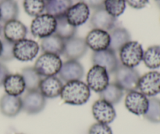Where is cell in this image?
I'll list each match as a JSON object with an SVG mask.
<instances>
[{
  "label": "cell",
  "mask_w": 160,
  "mask_h": 134,
  "mask_svg": "<svg viewBox=\"0 0 160 134\" xmlns=\"http://www.w3.org/2000/svg\"><path fill=\"white\" fill-rule=\"evenodd\" d=\"M61 98L67 105H82L87 103L91 96V89L81 80L68 82L63 85Z\"/></svg>",
  "instance_id": "cell-1"
},
{
  "label": "cell",
  "mask_w": 160,
  "mask_h": 134,
  "mask_svg": "<svg viewBox=\"0 0 160 134\" xmlns=\"http://www.w3.org/2000/svg\"><path fill=\"white\" fill-rule=\"evenodd\" d=\"M62 61L59 55L44 53L34 64V68L42 77L56 76L62 67Z\"/></svg>",
  "instance_id": "cell-2"
},
{
  "label": "cell",
  "mask_w": 160,
  "mask_h": 134,
  "mask_svg": "<svg viewBox=\"0 0 160 134\" xmlns=\"http://www.w3.org/2000/svg\"><path fill=\"white\" fill-rule=\"evenodd\" d=\"M119 55L122 65L134 68L143 60V47L138 42L131 40L120 49Z\"/></svg>",
  "instance_id": "cell-3"
},
{
  "label": "cell",
  "mask_w": 160,
  "mask_h": 134,
  "mask_svg": "<svg viewBox=\"0 0 160 134\" xmlns=\"http://www.w3.org/2000/svg\"><path fill=\"white\" fill-rule=\"evenodd\" d=\"M113 74L115 76V83L123 91L131 92L137 90L141 77L137 70L125 67L120 64Z\"/></svg>",
  "instance_id": "cell-4"
},
{
  "label": "cell",
  "mask_w": 160,
  "mask_h": 134,
  "mask_svg": "<svg viewBox=\"0 0 160 134\" xmlns=\"http://www.w3.org/2000/svg\"><path fill=\"white\" fill-rule=\"evenodd\" d=\"M56 18L48 13H42L34 17L31 24V32L34 37L44 39L54 34L56 28Z\"/></svg>",
  "instance_id": "cell-5"
},
{
  "label": "cell",
  "mask_w": 160,
  "mask_h": 134,
  "mask_svg": "<svg viewBox=\"0 0 160 134\" xmlns=\"http://www.w3.org/2000/svg\"><path fill=\"white\" fill-rule=\"evenodd\" d=\"M86 81L90 89L100 94L109 84V74L104 67L93 65L88 72Z\"/></svg>",
  "instance_id": "cell-6"
},
{
  "label": "cell",
  "mask_w": 160,
  "mask_h": 134,
  "mask_svg": "<svg viewBox=\"0 0 160 134\" xmlns=\"http://www.w3.org/2000/svg\"><path fill=\"white\" fill-rule=\"evenodd\" d=\"M138 89L147 97H154L160 94V72L152 71L140 77Z\"/></svg>",
  "instance_id": "cell-7"
},
{
  "label": "cell",
  "mask_w": 160,
  "mask_h": 134,
  "mask_svg": "<svg viewBox=\"0 0 160 134\" xmlns=\"http://www.w3.org/2000/svg\"><path fill=\"white\" fill-rule=\"evenodd\" d=\"M39 48V45L35 41L23 39L14 43V58L20 61H31L37 56Z\"/></svg>",
  "instance_id": "cell-8"
},
{
  "label": "cell",
  "mask_w": 160,
  "mask_h": 134,
  "mask_svg": "<svg viewBox=\"0 0 160 134\" xmlns=\"http://www.w3.org/2000/svg\"><path fill=\"white\" fill-rule=\"evenodd\" d=\"M125 107L132 114L145 115L149 105V99L138 90L128 92L125 97Z\"/></svg>",
  "instance_id": "cell-9"
},
{
  "label": "cell",
  "mask_w": 160,
  "mask_h": 134,
  "mask_svg": "<svg viewBox=\"0 0 160 134\" xmlns=\"http://www.w3.org/2000/svg\"><path fill=\"white\" fill-rule=\"evenodd\" d=\"M92 59L94 65H98L104 67L109 75L113 74L120 64L116 53L110 49L94 52Z\"/></svg>",
  "instance_id": "cell-10"
},
{
  "label": "cell",
  "mask_w": 160,
  "mask_h": 134,
  "mask_svg": "<svg viewBox=\"0 0 160 134\" xmlns=\"http://www.w3.org/2000/svg\"><path fill=\"white\" fill-rule=\"evenodd\" d=\"M22 99V110L28 115H36L45 108L46 100L39 90L28 91Z\"/></svg>",
  "instance_id": "cell-11"
},
{
  "label": "cell",
  "mask_w": 160,
  "mask_h": 134,
  "mask_svg": "<svg viewBox=\"0 0 160 134\" xmlns=\"http://www.w3.org/2000/svg\"><path fill=\"white\" fill-rule=\"evenodd\" d=\"M85 39L82 38L73 37L65 40L62 54L67 60L78 61L84 56L88 51Z\"/></svg>",
  "instance_id": "cell-12"
},
{
  "label": "cell",
  "mask_w": 160,
  "mask_h": 134,
  "mask_svg": "<svg viewBox=\"0 0 160 134\" xmlns=\"http://www.w3.org/2000/svg\"><path fill=\"white\" fill-rule=\"evenodd\" d=\"M92 115L97 122L109 125L116 119L117 113L113 105L104 100H96L92 105Z\"/></svg>",
  "instance_id": "cell-13"
},
{
  "label": "cell",
  "mask_w": 160,
  "mask_h": 134,
  "mask_svg": "<svg viewBox=\"0 0 160 134\" xmlns=\"http://www.w3.org/2000/svg\"><path fill=\"white\" fill-rule=\"evenodd\" d=\"M90 8L82 2L72 5L66 13V19L72 26L77 27L84 24L89 18Z\"/></svg>",
  "instance_id": "cell-14"
},
{
  "label": "cell",
  "mask_w": 160,
  "mask_h": 134,
  "mask_svg": "<svg viewBox=\"0 0 160 134\" xmlns=\"http://www.w3.org/2000/svg\"><path fill=\"white\" fill-rule=\"evenodd\" d=\"M85 42L88 47L94 52L102 51L109 49L110 35L108 31L93 28L86 36Z\"/></svg>",
  "instance_id": "cell-15"
},
{
  "label": "cell",
  "mask_w": 160,
  "mask_h": 134,
  "mask_svg": "<svg viewBox=\"0 0 160 134\" xmlns=\"http://www.w3.org/2000/svg\"><path fill=\"white\" fill-rule=\"evenodd\" d=\"M84 67L81 63L78 62V61H72V60H68L66 62L62 63L60 71L58 74L61 81L66 83L81 80L84 77Z\"/></svg>",
  "instance_id": "cell-16"
},
{
  "label": "cell",
  "mask_w": 160,
  "mask_h": 134,
  "mask_svg": "<svg viewBox=\"0 0 160 134\" xmlns=\"http://www.w3.org/2000/svg\"><path fill=\"white\" fill-rule=\"evenodd\" d=\"M4 39L12 43H16L25 39L28 33L27 27L18 20H12L5 23L2 27Z\"/></svg>",
  "instance_id": "cell-17"
},
{
  "label": "cell",
  "mask_w": 160,
  "mask_h": 134,
  "mask_svg": "<svg viewBox=\"0 0 160 134\" xmlns=\"http://www.w3.org/2000/svg\"><path fill=\"white\" fill-rule=\"evenodd\" d=\"M91 25L95 29L110 31L116 27L117 18L108 13L104 7L95 9L90 20Z\"/></svg>",
  "instance_id": "cell-18"
},
{
  "label": "cell",
  "mask_w": 160,
  "mask_h": 134,
  "mask_svg": "<svg viewBox=\"0 0 160 134\" xmlns=\"http://www.w3.org/2000/svg\"><path fill=\"white\" fill-rule=\"evenodd\" d=\"M63 84L56 76L45 77L42 78L38 90L45 98H55L60 96Z\"/></svg>",
  "instance_id": "cell-19"
},
{
  "label": "cell",
  "mask_w": 160,
  "mask_h": 134,
  "mask_svg": "<svg viewBox=\"0 0 160 134\" xmlns=\"http://www.w3.org/2000/svg\"><path fill=\"white\" fill-rule=\"evenodd\" d=\"M21 111V97L4 94L0 98V112L3 115L9 118L15 117Z\"/></svg>",
  "instance_id": "cell-20"
},
{
  "label": "cell",
  "mask_w": 160,
  "mask_h": 134,
  "mask_svg": "<svg viewBox=\"0 0 160 134\" xmlns=\"http://www.w3.org/2000/svg\"><path fill=\"white\" fill-rule=\"evenodd\" d=\"M3 86L6 94L15 97H20L26 89L24 80L20 74H9L5 79Z\"/></svg>",
  "instance_id": "cell-21"
},
{
  "label": "cell",
  "mask_w": 160,
  "mask_h": 134,
  "mask_svg": "<svg viewBox=\"0 0 160 134\" xmlns=\"http://www.w3.org/2000/svg\"><path fill=\"white\" fill-rule=\"evenodd\" d=\"M110 44L109 49L115 53L119 52L120 49L126 43L131 41V34L129 31L122 27H115L111 30L110 33Z\"/></svg>",
  "instance_id": "cell-22"
},
{
  "label": "cell",
  "mask_w": 160,
  "mask_h": 134,
  "mask_svg": "<svg viewBox=\"0 0 160 134\" xmlns=\"http://www.w3.org/2000/svg\"><path fill=\"white\" fill-rule=\"evenodd\" d=\"M65 40L61 39L56 34H52L42 39L41 49L44 53H52V54H62Z\"/></svg>",
  "instance_id": "cell-23"
},
{
  "label": "cell",
  "mask_w": 160,
  "mask_h": 134,
  "mask_svg": "<svg viewBox=\"0 0 160 134\" xmlns=\"http://www.w3.org/2000/svg\"><path fill=\"white\" fill-rule=\"evenodd\" d=\"M46 13L56 18L66 15L69 8L72 6V0H45Z\"/></svg>",
  "instance_id": "cell-24"
},
{
  "label": "cell",
  "mask_w": 160,
  "mask_h": 134,
  "mask_svg": "<svg viewBox=\"0 0 160 134\" xmlns=\"http://www.w3.org/2000/svg\"><path fill=\"white\" fill-rule=\"evenodd\" d=\"M0 21L6 23L12 20H16L19 14L18 4L15 0H1L0 1Z\"/></svg>",
  "instance_id": "cell-25"
},
{
  "label": "cell",
  "mask_w": 160,
  "mask_h": 134,
  "mask_svg": "<svg viewBox=\"0 0 160 134\" xmlns=\"http://www.w3.org/2000/svg\"><path fill=\"white\" fill-rule=\"evenodd\" d=\"M123 97V90L116 83H111L106 89L100 93L102 100L107 101L111 105H117Z\"/></svg>",
  "instance_id": "cell-26"
},
{
  "label": "cell",
  "mask_w": 160,
  "mask_h": 134,
  "mask_svg": "<svg viewBox=\"0 0 160 134\" xmlns=\"http://www.w3.org/2000/svg\"><path fill=\"white\" fill-rule=\"evenodd\" d=\"M21 75L24 80L27 90H38L39 85L42 80V77L36 72L34 67H28L23 68L22 70Z\"/></svg>",
  "instance_id": "cell-27"
},
{
  "label": "cell",
  "mask_w": 160,
  "mask_h": 134,
  "mask_svg": "<svg viewBox=\"0 0 160 134\" xmlns=\"http://www.w3.org/2000/svg\"><path fill=\"white\" fill-rule=\"evenodd\" d=\"M143 62L148 68L157 69L160 67V46L156 45L148 47L144 51Z\"/></svg>",
  "instance_id": "cell-28"
},
{
  "label": "cell",
  "mask_w": 160,
  "mask_h": 134,
  "mask_svg": "<svg viewBox=\"0 0 160 134\" xmlns=\"http://www.w3.org/2000/svg\"><path fill=\"white\" fill-rule=\"evenodd\" d=\"M56 21L57 24H56L55 34L57 35L63 40H67L70 38L74 37L77 32V28L72 26L68 23L65 16L56 18Z\"/></svg>",
  "instance_id": "cell-29"
},
{
  "label": "cell",
  "mask_w": 160,
  "mask_h": 134,
  "mask_svg": "<svg viewBox=\"0 0 160 134\" xmlns=\"http://www.w3.org/2000/svg\"><path fill=\"white\" fill-rule=\"evenodd\" d=\"M23 9L31 17L41 15L45 9V0H23Z\"/></svg>",
  "instance_id": "cell-30"
},
{
  "label": "cell",
  "mask_w": 160,
  "mask_h": 134,
  "mask_svg": "<svg viewBox=\"0 0 160 134\" xmlns=\"http://www.w3.org/2000/svg\"><path fill=\"white\" fill-rule=\"evenodd\" d=\"M103 7L108 13L117 18L124 12L126 2L125 0H105Z\"/></svg>",
  "instance_id": "cell-31"
},
{
  "label": "cell",
  "mask_w": 160,
  "mask_h": 134,
  "mask_svg": "<svg viewBox=\"0 0 160 134\" xmlns=\"http://www.w3.org/2000/svg\"><path fill=\"white\" fill-rule=\"evenodd\" d=\"M145 118L152 123H160V100L155 97L149 99V105Z\"/></svg>",
  "instance_id": "cell-32"
},
{
  "label": "cell",
  "mask_w": 160,
  "mask_h": 134,
  "mask_svg": "<svg viewBox=\"0 0 160 134\" xmlns=\"http://www.w3.org/2000/svg\"><path fill=\"white\" fill-rule=\"evenodd\" d=\"M2 50L0 55V62L1 61H9L14 59L13 56V46L14 43L9 42L3 38L2 40Z\"/></svg>",
  "instance_id": "cell-33"
},
{
  "label": "cell",
  "mask_w": 160,
  "mask_h": 134,
  "mask_svg": "<svg viewBox=\"0 0 160 134\" xmlns=\"http://www.w3.org/2000/svg\"><path fill=\"white\" fill-rule=\"evenodd\" d=\"M88 134H112V131L107 124L96 122L90 127Z\"/></svg>",
  "instance_id": "cell-34"
},
{
  "label": "cell",
  "mask_w": 160,
  "mask_h": 134,
  "mask_svg": "<svg viewBox=\"0 0 160 134\" xmlns=\"http://www.w3.org/2000/svg\"><path fill=\"white\" fill-rule=\"evenodd\" d=\"M125 2L131 7L137 9H140L145 7L148 3V0H125Z\"/></svg>",
  "instance_id": "cell-35"
},
{
  "label": "cell",
  "mask_w": 160,
  "mask_h": 134,
  "mask_svg": "<svg viewBox=\"0 0 160 134\" xmlns=\"http://www.w3.org/2000/svg\"><path fill=\"white\" fill-rule=\"evenodd\" d=\"M81 2L85 3L89 8L97 9L103 7L105 0H81Z\"/></svg>",
  "instance_id": "cell-36"
},
{
  "label": "cell",
  "mask_w": 160,
  "mask_h": 134,
  "mask_svg": "<svg viewBox=\"0 0 160 134\" xmlns=\"http://www.w3.org/2000/svg\"><path fill=\"white\" fill-rule=\"evenodd\" d=\"M9 75V72L8 70L7 67L2 62H0V86H3L5 79Z\"/></svg>",
  "instance_id": "cell-37"
},
{
  "label": "cell",
  "mask_w": 160,
  "mask_h": 134,
  "mask_svg": "<svg viewBox=\"0 0 160 134\" xmlns=\"http://www.w3.org/2000/svg\"><path fill=\"white\" fill-rule=\"evenodd\" d=\"M2 50V40L0 39V55H1Z\"/></svg>",
  "instance_id": "cell-38"
},
{
  "label": "cell",
  "mask_w": 160,
  "mask_h": 134,
  "mask_svg": "<svg viewBox=\"0 0 160 134\" xmlns=\"http://www.w3.org/2000/svg\"><path fill=\"white\" fill-rule=\"evenodd\" d=\"M2 32V27L1 25H0V35H1Z\"/></svg>",
  "instance_id": "cell-39"
},
{
  "label": "cell",
  "mask_w": 160,
  "mask_h": 134,
  "mask_svg": "<svg viewBox=\"0 0 160 134\" xmlns=\"http://www.w3.org/2000/svg\"><path fill=\"white\" fill-rule=\"evenodd\" d=\"M156 2H157V4H158V6H159V7H160V0H159V1H156Z\"/></svg>",
  "instance_id": "cell-40"
},
{
  "label": "cell",
  "mask_w": 160,
  "mask_h": 134,
  "mask_svg": "<svg viewBox=\"0 0 160 134\" xmlns=\"http://www.w3.org/2000/svg\"><path fill=\"white\" fill-rule=\"evenodd\" d=\"M0 20H1V13H0Z\"/></svg>",
  "instance_id": "cell-41"
},
{
  "label": "cell",
  "mask_w": 160,
  "mask_h": 134,
  "mask_svg": "<svg viewBox=\"0 0 160 134\" xmlns=\"http://www.w3.org/2000/svg\"><path fill=\"white\" fill-rule=\"evenodd\" d=\"M156 1H159V0H156Z\"/></svg>",
  "instance_id": "cell-42"
}]
</instances>
